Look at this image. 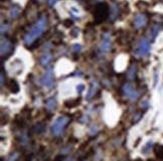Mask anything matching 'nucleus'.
Listing matches in <instances>:
<instances>
[{
    "instance_id": "19",
    "label": "nucleus",
    "mask_w": 163,
    "mask_h": 161,
    "mask_svg": "<svg viewBox=\"0 0 163 161\" xmlns=\"http://www.w3.org/2000/svg\"><path fill=\"white\" fill-rule=\"evenodd\" d=\"M73 51H79L81 50V45H79V44H73Z\"/></svg>"
},
{
    "instance_id": "3",
    "label": "nucleus",
    "mask_w": 163,
    "mask_h": 161,
    "mask_svg": "<svg viewBox=\"0 0 163 161\" xmlns=\"http://www.w3.org/2000/svg\"><path fill=\"white\" fill-rule=\"evenodd\" d=\"M69 122V118L67 116H61L59 117L55 121H54L53 125L51 127L52 133L54 135H59V134L63 132V130L65 129V127L67 126V124Z\"/></svg>"
},
{
    "instance_id": "9",
    "label": "nucleus",
    "mask_w": 163,
    "mask_h": 161,
    "mask_svg": "<svg viewBox=\"0 0 163 161\" xmlns=\"http://www.w3.org/2000/svg\"><path fill=\"white\" fill-rule=\"evenodd\" d=\"M9 89H10L11 93H13V94H16V93H18L19 91V85L18 83L15 81V79H11L10 83H9Z\"/></svg>"
},
{
    "instance_id": "12",
    "label": "nucleus",
    "mask_w": 163,
    "mask_h": 161,
    "mask_svg": "<svg viewBox=\"0 0 163 161\" xmlns=\"http://www.w3.org/2000/svg\"><path fill=\"white\" fill-rule=\"evenodd\" d=\"M97 88H98V86H97V83L93 82L92 85H91V90H90V92L88 93V96H87V100H90V99L94 96L95 93H96V91H97Z\"/></svg>"
},
{
    "instance_id": "20",
    "label": "nucleus",
    "mask_w": 163,
    "mask_h": 161,
    "mask_svg": "<svg viewBox=\"0 0 163 161\" xmlns=\"http://www.w3.org/2000/svg\"><path fill=\"white\" fill-rule=\"evenodd\" d=\"M57 0H48V4H49L50 6H52V5L57 2Z\"/></svg>"
},
{
    "instance_id": "17",
    "label": "nucleus",
    "mask_w": 163,
    "mask_h": 161,
    "mask_svg": "<svg viewBox=\"0 0 163 161\" xmlns=\"http://www.w3.org/2000/svg\"><path fill=\"white\" fill-rule=\"evenodd\" d=\"M135 71H136V67L135 65H132L131 69H129V73H128V79H133L135 77Z\"/></svg>"
},
{
    "instance_id": "6",
    "label": "nucleus",
    "mask_w": 163,
    "mask_h": 161,
    "mask_svg": "<svg viewBox=\"0 0 163 161\" xmlns=\"http://www.w3.org/2000/svg\"><path fill=\"white\" fill-rule=\"evenodd\" d=\"M13 51V45L8 39H3L1 41V55H7Z\"/></svg>"
},
{
    "instance_id": "14",
    "label": "nucleus",
    "mask_w": 163,
    "mask_h": 161,
    "mask_svg": "<svg viewBox=\"0 0 163 161\" xmlns=\"http://www.w3.org/2000/svg\"><path fill=\"white\" fill-rule=\"evenodd\" d=\"M158 31H159V27L157 25L152 26L150 29V33H149V37H150L151 39H154V38L156 37L157 34H158Z\"/></svg>"
},
{
    "instance_id": "13",
    "label": "nucleus",
    "mask_w": 163,
    "mask_h": 161,
    "mask_svg": "<svg viewBox=\"0 0 163 161\" xmlns=\"http://www.w3.org/2000/svg\"><path fill=\"white\" fill-rule=\"evenodd\" d=\"M46 108L50 111H53L55 108H57V102L53 100V99H49L46 102Z\"/></svg>"
},
{
    "instance_id": "21",
    "label": "nucleus",
    "mask_w": 163,
    "mask_h": 161,
    "mask_svg": "<svg viewBox=\"0 0 163 161\" xmlns=\"http://www.w3.org/2000/svg\"><path fill=\"white\" fill-rule=\"evenodd\" d=\"M3 84H4V73H3V71L1 73V85L3 86Z\"/></svg>"
},
{
    "instance_id": "11",
    "label": "nucleus",
    "mask_w": 163,
    "mask_h": 161,
    "mask_svg": "<svg viewBox=\"0 0 163 161\" xmlns=\"http://www.w3.org/2000/svg\"><path fill=\"white\" fill-rule=\"evenodd\" d=\"M110 47H111V43H110V39H109V38L107 37V35H105L104 40H103L102 43H101V49L104 50V51H107V50L110 49Z\"/></svg>"
},
{
    "instance_id": "7",
    "label": "nucleus",
    "mask_w": 163,
    "mask_h": 161,
    "mask_svg": "<svg viewBox=\"0 0 163 161\" xmlns=\"http://www.w3.org/2000/svg\"><path fill=\"white\" fill-rule=\"evenodd\" d=\"M52 83H53V75H52L51 69H48L44 73L43 77L41 79V84L45 87H51Z\"/></svg>"
},
{
    "instance_id": "22",
    "label": "nucleus",
    "mask_w": 163,
    "mask_h": 161,
    "mask_svg": "<svg viewBox=\"0 0 163 161\" xmlns=\"http://www.w3.org/2000/svg\"><path fill=\"white\" fill-rule=\"evenodd\" d=\"M38 1H43V0H38Z\"/></svg>"
},
{
    "instance_id": "5",
    "label": "nucleus",
    "mask_w": 163,
    "mask_h": 161,
    "mask_svg": "<svg viewBox=\"0 0 163 161\" xmlns=\"http://www.w3.org/2000/svg\"><path fill=\"white\" fill-rule=\"evenodd\" d=\"M147 23V16L144 13H140V14H137L133 19V25L134 27L139 29V28H142L143 26H145V24Z\"/></svg>"
},
{
    "instance_id": "10",
    "label": "nucleus",
    "mask_w": 163,
    "mask_h": 161,
    "mask_svg": "<svg viewBox=\"0 0 163 161\" xmlns=\"http://www.w3.org/2000/svg\"><path fill=\"white\" fill-rule=\"evenodd\" d=\"M154 153L157 156V158L163 159V145H155L154 146Z\"/></svg>"
},
{
    "instance_id": "1",
    "label": "nucleus",
    "mask_w": 163,
    "mask_h": 161,
    "mask_svg": "<svg viewBox=\"0 0 163 161\" xmlns=\"http://www.w3.org/2000/svg\"><path fill=\"white\" fill-rule=\"evenodd\" d=\"M46 25V17L40 16L36 23L31 27V29L28 31V33L24 36V42L26 45H30L34 42L36 38H38L41 35L42 31L44 30V27Z\"/></svg>"
},
{
    "instance_id": "8",
    "label": "nucleus",
    "mask_w": 163,
    "mask_h": 161,
    "mask_svg": "<svg viewBox=\"0 0 163 161\" xmlns=\"http://www.w3.org/2000/svg\"><path fill=\"white\" fill-rule=\"evenodd\" d=\"M124 92H125V94L127 95L131 100H136V99H138L139 97V93L134 90L130 84H126L125 86H124Z\"/></svg>"
},
{
    "instance_id": "18",
    "label": "nucleus",
    "mask_w": 163,
    "mask_h": 161,
    "mask_svg": "<svg viewBox=\"0 0 163 161\" xmlns=\"http://www.w3.org/2000/svg\"><path fill=\"white\" fill-rule=\"evenodd\" d=\"M84 88H85V87L83 86V85H79V86L77 87V93H79V94H81V93L83 92V91H84Z\"/></svg>"
},
{
    "instance_id": "15",
    "label": "nucleus",
    "mask_w": 163,
    "mask_h": 161,
    "mask_svg": "<svg viewBox=\"0 0 163 161\" xmlns=\"http://www.w3.org/2000/svg\"><path fill=\"white\" fill-rule=\"evenodd\" d=\"M18 13H19L18 7H13V8H11L10 12H9V16H10L11 18H16V16L18 15Z\"/></svg>"
},
{
    "instance_id": "2",
    "label": "nucleus",
    "mask_w": 163,
    "mask_h": 161,
    "mask_svg": "<svg viewBox=\"0 0 163 161\" xmlns=\"http://www.w3.org/2000/svg\"><path fill=\"white\" fill-rule=\"evenodd\" d=\"M109 6L107 3H99L98 5H96L94 10V17H95V21L97 23H101L105 20V19L108 17L109 15Z\"/></svg>"
},
{
    "instance_id": "4",
    "label": "nucleus",
    "mask_w": 163,
    "mask_h": 161,
    "mask_svg": "<svg viewBox=\"0 0 163 161\" xmlns=\"http://www.w3.org/2000/svg\"><path fill=\"white\" fill-rule=\"evenodd\" d=\"M149 50H150V43H149V41L147 39H141L140 42H139L136 55L138 57H143V55H146L148 53Z\"/></svg>"
},
{
    "instance_id": "16",
    "label": "nucleus",
    "mask_w": 163,
    "mask_h": 161,
    "mask_svg": "<svg viewBox=\"0 0 163 161\" xmlns=\"http://www.w3.org/2000/svg\"><path fill=\"white\" fill-rule=\"evenodd\" d=\"M50 59H51V57H50L49 53H45V55H43L41 57L40 61H41L42 65H46V63H48V61H50Z\"/></svg>"
}]
</instances>
